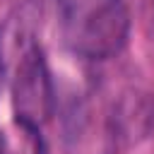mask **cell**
Returning <instances> with one entry per match:
<instances>
[{
  "mask_svg": "<svg viewBox=\"0 0 154 154\" xmlns=\"http://www.w3.org/2000/svg\"><path fill=\"white\" fill-rule=\"evenodd\" d=\"M12 103H14V120L43 128L55 111V91L51 70L46 63V55L38 43H29L14 67V82H12Z\"/></svg>",
  "mask_w": 154,
  "mask_h": 154,
  "instance_id": "1",
  "label": "cell"
},
{
  "mask_svg": "<svg viewBox=\"0 0 154 154\" xmlns=\"http://www.w3.org/2000/svg\"><path fill=\"white\" fill-rule=\"evenodd\" d=\"M130 36V14L120 0H103L89 7L75 29V51L89 60L118 55Z\"/></svg>",
  "mask_w": 154,
  "mask_h": 154,
  "instance_id": "2",
  "label": "cell"
}]
</instances>
